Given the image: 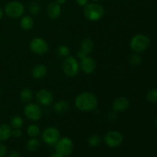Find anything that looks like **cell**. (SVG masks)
I'll list each match as a JSON object with an SVG mask.
<instances>
[{
    "label": "cell",
    "instance_id": "obj_5",
    "mask_svg": "<svg viewBox=\"0 0 157 157\" xmlns=\"http://www.w3.org/2000/svg\"><path fill=\"white\" fill-rule=\"evenodd\" d=\"M55 145V152L64 157L68 156L74 150V142L69 137L60 138Z\"/></svg>",
    "mask_w": 157,
    "mask_h": 157
},
{
    "label": "cell",
    "instance_id": "obj_20",
    "mask_svg": "<svg viewBox=\"0 0 157 157\" xmlns=\"http://www.w3.org/2000/svg\"><path fill=\"white\" fill-rule=\"evenodd\" d=\"M94 46V44L93 41L90 38H85L81 42V48L80 49L84 51L87 55H88L89 53H90L93 51Z\"/></svg>",
    "mask_w": 157,
    "mask_h": 157
},
{
    "label": "cell",
    "instance_id": "obj_8",
    "mask_svg": "<svg viewBox=\"0 0 157 157\" xmlns=\"http://www.w3.org/2000/svg\"><path fill=\"white\" fill-rule=\"evenodd\" d=\"M31 51L35 55H44L48 52L49 45L47 41L41 38H35L29 44Z\"/></svg>",
    "mask_w": 157,
    "mask_h": 157
},
{
    "label": "cell",
    "instance_id": "obj_9",
    "mask_svg": "<svg viewBox=\"0 0 157 157\" xmlns=\"http://www.w3.org/2000/svg\"><path fill=\"white\" fill-rule=\"evenodd\" d=\"M60 138H61L60 131L56 127H48L41 133V139L43 142L48 145H55Z\"/></svg>",
    "mask_w": 157,
    "mask_h": 157
},
{
    "label": "cell",
    "instance_id": "obj_3",
    "mask_svg": "<svg viewBox=\"0 0 157 157\" xmlns=\"http://www.w3.org/2000/svg\"><path fill=\"white\" fill-rule=\"evenodd\" d=\"M63 72L69 77L76 76L80 70V64L76 58L70 56L64 58L61 63Z\"/></svg>",
    "mask_w": 157,
    "mask_h": 157
},
{
    "label": "cell",
    "instance_id": "obj_22",
    "mask_svg": "<svg viewBox=\"0 0 157 157\" xmlns=\"http://www.w3.org/2000/svg\"><path fill=\"white\" fill-rule=\"evenodd\" d=\"M70 48L67 45L61 44V45H59L57 48L56 54L60 58H67V57H68L70 55Z\"/></svg>",
    "mask_w": 157,
    "mask_h": 157
},
{
    "label": "cell",
    "instance_id": "obj_10",
    "mask_svg": "<svg viewBox=\"0 0 157 157\" xmlns=\"http://www.w3.org/2000/svg\"><path fill=\"white\" fill-rule=\"evenodd\" d=\"M104 142L110 148H117L121 146L124 142V136L120 132L111 130L106 133Z\"/></svg>",
    "mask_w": 157,
    "mask_h": 157
},
{
    "label": "cell",
    "instance_id": "obj_24",
    "mask_svg": "<svg viewBox=\"0 0 157 157\" xmlns=\"http://www.w3.org/2000/svg\"><path fill=\"white\" fill-rule=\"evenodd\" d=\"M24 121L20 116H14L11 120V125L13 129H20L23 126Z\"/></svg>",
    "mask_w": 157,
    "mask_h": 157
},
{
    "label": "cell",
    "instance_id": "obj_4",
    "mask_svg": "<svg viewBox=\"0 0 157 157\" xmlns=\"http://www.w3.org/2000/svg\"><path fill=\"white\" fill-rule=\"evenodd\" d=\"M150 44V40L147 35L138 34L131 38L130 42V48L135 52H141L148 48Z\"/></svg>",
    "mask_w": 157,
    "mask_h": 157
},
{
    "label": "cell",
    "instance_id": "obj_21",
    "mask_svg": "<svg viewBox=\"0 0 157 157\" xmlns=\"http://www.w3.org/2000/svg\"><path fill=\"white\" fill-rule=\"evenodd\" d=\"M33 98V93L29 88H24L20 92V100L24 103H29Z\"/></svg>",
    "mask_w": 157,
    "mask_h": 157
},
{
    "label": "cell",
    "instance_id": "obj_34",
    "mask_svg": "<svg viewBox=\"0 0 157 157\" xmlns=\"http://www.w3.org/2000/svg\"><path fill=\"white\" fill-rule=\"evenodd\" d=\"M66 1H67V0H56L55 2H56L58 4H59L60 6H61V5L64 4V3L66 2Z\"/></svg>",
    "mask_w": 157,
    "mask_h": 157
},
{
    "label": "cell",
    "instance_id": "obj_6",
    "mask_svg": "<svg viewBox=\"0 0 157 157\" xmlns=\"http://www.w3.org/2000/svg\"><path fill=\"white\" fill-rule=\"evenodd\" d=\"M5 12L9 18H18L24 14L25 7L22 3L18 1L9 2L5 7Z\"/></svg>",
    "mask_w": 157,
    "mask_h": 157
},
{
    "label": "cell",
    "instance_id": "obj_38",
    "mask_svg": "<svg viewBox=\"0 0 157 157\" xmlns=\"http://www.w3.org/2000/svg\"><path fill=\"white\" fill-rule=\"evenodd\" d=\"M156 127H157V119H156Z\"/></svg>",
    "mask_w": 157,
    "mask_h": 157
},
{
    "label": "cell",
    "instance_id": "obj_28",
    "mask_svg": "<svg viewBox=\"0 0 157 157\" xmlns=\"http://www.w3.org/2000/svg\"><path fill=\"white\" fill-rule=\"evenodd\" d=\"M141 62V57L138 54H133L130 58V63L133 66L139 65L140 63Z\"/></svg>",
    "mask_w": 157,
    "mask_h": 157
},
{
    "label": "cell",
    "instance_id": "obj_29",
    "mask_svg": "<svg viewBox=\"0 0 157 157\" xmlns=\"http://www.w3.org/2000/svg\"><path fill=\"white\" fill-rule=\"evenodd\" d=\"M21 135H22V132L20 129H14V130H12V136H14L15 138H20Z\"/></svg>",
    "mask_w": 157,
    "mask_h": 157
},
{
    "label": "cell",
    "instance_id": "obj_17",
    "mask_svg": "<svg viewBox=\"0 0 157 157\" xmlns=\"http://www.w3.org/2000/svg\"><path fill=\"white\" fill-rule=\"evenodd\" d=\"M34 20L29 15L22 16L20 19V27L25 31H29L33 28Z\"/></svg>",
    "mask_w": 157,
    "mask_h": 157
},
{
    "label": "cell",
    "instance_id": "obj_14",
    "mask_svg": "<svg viewBox=\"0 0 157 157\" xmlns=\"http://www.w3.org/2000/svg\"><path fill=\"white\" fill-rule=\"evenodd\" d=\"M47 14L52 19H57L61 14V7L56 2H52L47 8Z\"/></svg>",
    "mask_w": 157,
    "mask_h": 157
},
{
    "label": "cell",
    "instance_id": "obj_1",
    "mask_svg": "<svg viewBox=\"0 0 157 157\" xmlns=\"http://www.w3.org/2000/svg\"><path fill=\"white\" fill-rule=\"evenodd\" d=\"M75 107L83 112H90L98 107V101L97 97L90 92H83L76 97L75 101Z\"/></svg>",
    "mask_w": 157,
    "mask_h": 157
},
{
    "label": "cell",
    "instance_id": "obj_2",
    "mask_svg": "<svg viewBox=\"0 0 157 157\" xmlns=\"http://www.w3.org/2000/svg\"><path fill=\"white\" fill-rule=\"evenodd\" d=\"M83 14L89 21H97L104 16L105 10L101 5L98 3H87L84 6Z\"/></svg>",
    "mask_w": 157,
    "mask_h": 157
},
{
    "label": "cell",
    "instance_id": "obj_36",
    "mask_svg": "<svg viewBox=\"0 0 157 157\" xmlns=\"http://www.w3.org/2000/svg\"><path fill=\"white\" fill-rule=\"evenodd\" d=\"M2 16H3V11H2V9L1 8H0V20L2 19Z\"/></svg>",
    "mask_w": 157,
    "mask_h": 157
},
{
    "label": "cell",
    "instance_id": "obj_18",
    "mask_svg": "<svg viewBox=\"0 0 157 157\" xmlns=\"http://www.w3.org/2000/svg\"><path fill=\"white\" fill-rule=\"evenodd\" d=\"M40 147H41V143L38 139H36V137H32L27 141L26 144V148L30 152L37 151L39 150Z\"/></svg>",
    "mask_w": 157,
    "mask_h": 157
},
{
    "label": "cell",
    "instance_id": "obj_25",
    "mask_svg": "<svg viewBox=\"0 0 157 157\" xmlns=\"http://www.w3.org/2000/svg\"><path fill=\"white\" fill-rule=\"evenodd\" d=\"M101 141H102V139L100 136H98V135H91L87 139V144L90 147H94L99 146L101 144Z\"/></svg>",
    "mask_w": 157,
    "mask_h": 157
},
{
    "label": "cell",
    "instance_id": "obj_26",
    "mask_svg": "<svg viewBox=\"0 0 157 157\" xmlns=\"http://www.w3.org/2000/svg\"><path fill=\"white\" fill-rule=\"evenodd\" d=\"M29 11L32 15H36L39 14L40 11H41V6H40V5L38 2H33L29 4Z\"/></svg>",
    "mask_w": 157,
    "mask_h": 157
},
{
    "label": "cell",
    "instance_id": "obj_39",
    "mask_svg": "<svg viewBox=\"0 0 157 157\" xmlns=\"http://www.w3.org/2000/svg\"><path fill=\"white\" fill-rule=\"evenodd\" d=\"M0 96H1V90H0Z\"/></svg>",
    "mask_w": 157,
    "mask_h": 157
},
{
    "label": "cell",
    "instance_id": "obj_19",
    "mask_svg": "<svg viewBox=\"0 0 157 157\" xmlns=\"http://www.w3.org/2000/svg\"><path fill=\"white\" fill-rule=\"evenodd\" d=\"M69 109V104L65 101H58L54 104V110L57 113H64Z\"/></svg>",
    "mask_w": 157,
    "mask_h": 157
},
{
    "label": "cell",
    "instance_id": "obj_27",
    "mask_svg": "<svg viewBox=\"0 0 157 157\" xmlns=\"http://www.w3.org/2000/svg\"><path fill=\"white\" fill-rule=\"evenodd\" d=\"M147 99L150 103H157V89L150 90L147 94Z\"/></svg>",
    "mask_w": 157,
    "mask_h": 157
},
{
    "label": "cell",
    "instance_id": "obj_33",
    "mask_svg": "<svg viewBox=\"0 0 157 157\" xmlns=\"http://www.w3.org/2000/svg\"><path fill=\"white\" fill-rule=\"evenodd\" d=\"M9 157H20V153H18V151L14 150V151L10 152V153H9Z\"/></svg>",
    "mask_w": 157,
    "mask_h": 157
},
{
    "label": "cell",
    "instance_id": "obj_23",
    "mask_svg": "<svg viewBox=\"0 0 157 157\" xmlns=\"http://www.w3.org/2000/svg\"><path fill=\"white\" fill-rule=\"evenodd\" d=\"M27 133L31 137H37L41 133L40 127L36 124H31L27 128Z\"/></svg>",
    "mask_w": 157,
    "mask_h": 157
},
{
    "label": "cell",
    "instance_id": "obj_7",
    "mask_svg": "<svg viewBox=\"0 0 157 157\" xmlns=\"http://www.w3.org/2000/svg\"><path fill=\"white\" fill-rule=\"evenodd\" d=\"M24 114L29 121H38L42 117V110L39 104L35 103H29L24 108Z\"/></svg>",
    "mask_w": 157,
    "mask_h": 157
},
{
    "label": "cell",
    "instance_id": "obj_31",
    "mask_svg": "<svg viewBox=\"0 0 157 157\" xmlns=\"http://www.w3.org/2000/svg\"><path fill=\"white\" fill-rule=\"evenodd\" d=\"M77 55H78V57L80 58V59H82V58L88 56V55H87V54H86L84 51L81 50V49H79V51L78 52V54H77Z\"/></svg>",
    "mask_w": 157,
    "mask_h": 157
},
{
    "label": "cell",
    "instance_id": "obj_16",
    "mask_svg": "<svg viewBox=\"0 0 157 157\" xmlns=\"http://www.w3.org/2000/svg\"><path fill=\"white\" fill-rule=\"evenodd\" d=\"M12 127L6 124H0V141H6L12 136Z\"/></svg>",
    "mask_w": 157,
    "mask_h": 157
},
{
    "label": "cell",
    "instance_id": "obj_37",
    "mask_svg": "<svg viewBox=\"0 0 157 157\" xmlns=\"http://www.w3.org/2000/svg\"><path fill=\"white\" fill-rule=\"evenodd\" d=\"M92 1H94V2H98V1H100V0H92Z\"/></svg>",
    "mask_w": 157,
    "mask_h": 157
},
{
    "label": "cell",
    "instance_id": "obj_32",
    "mask_svg": "<svg viewBox=\"0 0 157 157\" xmlns=\"http://www.w3.org/2000/svg\"><path fill=\"white\" fill-rule=\"evenodd\" d=\"M89 0H76V2L80 6H85L88 3Z\"/></svg>",
    "mask_w": 157,
    "mask_h": 157
},
{
    "label": "cell",
    "instance_id": "obj_35",
    "mask_svg": "<svg viewBox=\"0 0 157 157\" xmlns=\"http://www.w3.org/2000/svg\"><path fill=\"white\" fill-rule=\"evenodd\" d=\"M50 157H64V156H62L61 155H60L59 153H56V152H55V153H52V154L51 155Z\"/></svg>",
    "mask_w": 157,
    "mask_h": 157
},
{
    "label": "cell",
    "instance_id": "obj_30",
    "mask_svg": "<svg viewBox=\"0 0 157 157\" xmlns=\"http://www.w3.org/2000/svg\"><path fill=\"white\" fill-rule=\"evenodd\" d=\"M7 154V147L0 144V157H4Z\"/></svg>",
    "mask_w": 157,
    "mask_h": 157
},
{
    "label": "cell",
    "instance_id": "obj_15",
    "mask_svg": "<svg viewBox=\"0 0 157 157\" xmlns=\"http://www.w3.org/2000/svg\"><path fill=\"white\" fill-rule=\"evenodd\" d=\"M48 69L44 64H39L33 67L32 71V75L35 79H41L46 76Z\"/></svg>",
    "mask_w": 157,
    "mask_h": 157
},
{
    "label": "cell",
    "instance_id": "obj_13",
    "mask_svg": "<svg viewBox=\"0 0 157 157\" xmlns=\"http://www.w3.org/2000/svg\"><path fill=\"white\" fill-rule=\"evenodd\" d=\"M130 106V101L125 97H120L113 101L112 107L116 112H124L128 109Z\"/></svg>",
    "mask_w": 157,
    "mask_h": 157
},
{
    "label": "cell",
    "instance_id": "obj_12",
    "mask_svg": "<svg viewBox=\"0 0 157 157\" xmlns=\"http://www.w3.org/2000/svg\"><path fill=\"white\" fill-rule=\"evenodd\" d=\"M79 64L81 71L87 75H90L96 69V62L90 56H87L81 59V62Z\"/></svg>",
    "mask_w": 157,
    "mask_h": 157
},
{
    "label": "cell",
    "instance_id": "obj_11",
    "mask_svg": "<svg viewBox=\"0 0 157 157\" xmlns=\"http://www.w3.org/2000/svg\"><path fill=\"white\" fill-rule=\"evenodd\" d=\"M37 103L43 107H48L52 105L54 101V96L51 91L47 89H41L36 93Z\"/></svg>",
    "mask_w": 157,
    "mask_h": 157
}]
</instances>
